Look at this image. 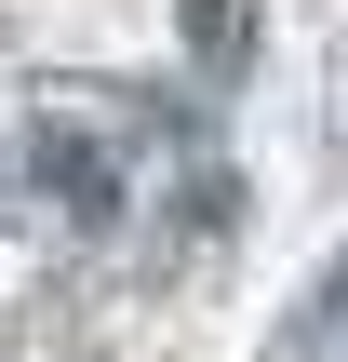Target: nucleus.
<instances>
[{
  "label": "nucleus",
  "mask_w": 348,
  "mask_h": 362,
  "mask_svg": "<svg viewBox=\"0 0 348 362\" xmlns=\"http://www.w3.org/2000/svg\"><path fill=\"white\" fill-rule=\"evenodd\" d=\"M40 188H54V202H67L80 228H107V215H121V175H107V161H94L80 134H40Z\"/></svg>",
  "instance_id": "nucleus-1"
},
{
  "label": "nucleus",
  "mask_w": 348,
  "mask_h": 362,
  "mask_svg": "<svg viewBox=\"0 0 348 362\" xmlns=\"http://www.w3.org/2000/svg\"><path fill=\"white\" fill-rule=\"evenodd\" d=\"M188 54H201V67H241V54H255V27H241L228 0H188Z\"/></svg>",
  "instance_id": "nucleus-2"
}]
</instances>
